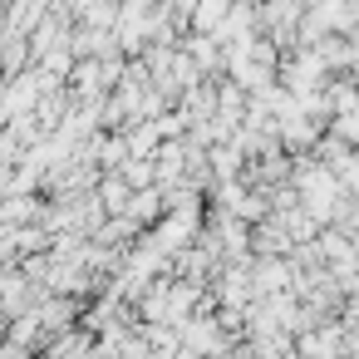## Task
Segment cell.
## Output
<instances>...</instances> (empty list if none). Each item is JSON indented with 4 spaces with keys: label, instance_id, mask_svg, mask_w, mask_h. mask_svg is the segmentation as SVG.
<instances>
[{
    "label": "cell",
    "instance_id": "1",
    "mask_svg": "<svg viewBox=\"0 0 359 359\" xmlns=\"http://www.w3.org/2000/svg\"><path fill=\"white\" fill-rule=\"evenodd\" d=\"M94 349H99V339L79 325V330H69V334H60L50 349H45V359H94Z\"/></svg>",
    "mask_w": 359,
    "mask_h": 359
},
{
    "label": "cell",
    "instance_id": "2",
    "mask_svg": "<svg viewBox=\"0 0 359 359\" xmlns=\"http://www.w3.org/2000/svg\"><path fill=\"white\" fill-rule=\"evenodd\" d=\"M99 202H104V212L109 217H128V202H133V187L118 177V172H109L104 182H99V192H94Z\"/></svg>",
    "mask_w": 359,
    "mask_h": 359
},
{
    "label": "cell",
    "instance_id": "3",
    "mask_svg": "<svg viewBox=\"0 0 359 359\" xmlns=\"http://www.w3.org/2000/svg\"><path fill=\"white\" fill-rule=\"evenodd\" d=\"M128 217L148 231V226H158L168 212H163V192L158 187H148V192H133V202H128Z\"/></svg>",
    "mask_w": 359,
    "mask_h": 359
}]
</instances>
